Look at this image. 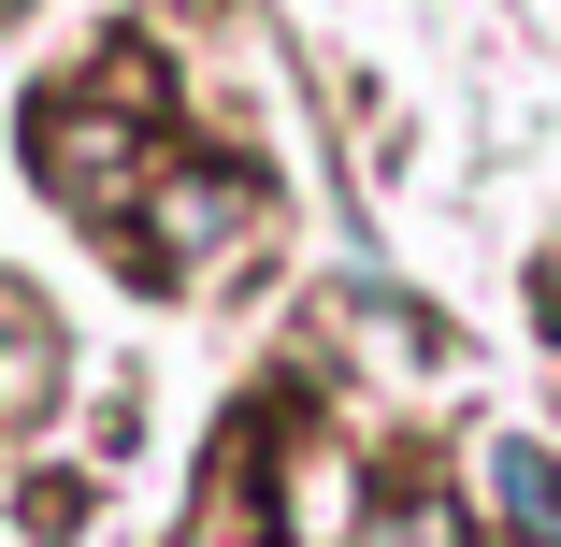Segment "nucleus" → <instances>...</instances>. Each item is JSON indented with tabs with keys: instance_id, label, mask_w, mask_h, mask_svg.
<instances>
[{
	"instance_id": "obj_1",
	"label": "nucleus",
	"mask_w": 561,
	"mask_h": 547,
	"mask_svg": "<svg viewBox=\"0 0 561 547\" xmlns=\"http://www.w3.org/2000/svg\"><path fill=\"white\" fill-rule=\"evenodd\" d=\"M490 504H504L518 547H561V461L533 447V432H504V447H490Z\"/></svg>"
},
{
	"instance_id": "obj_2",
	"label": "nucleus",
	"mask_w": 561,
	"mask_h": 547,
	"mask_svg": "<svg viewBox=\"0 0 561 547\" xmlns=\"http://www.w3.org/2000/svg\"><path fill=\"white\" fill-rule=\"evenodd\" d=\"M360 547H476V533H461V504H446V490H389Z\"/></svg>"
},
{
	"instance_id": "obj_3",
	"label": "nucleus",
	"mask_w": 561,
	"mask_h": 547,
	"mask_svg": "<svg viewBox=\"0 0 561 547\" xmlns=\"http://www.w3.org/2000/svg\"><path fill=\"white\" fill-rule=\"evenodd\" d=\"M231 216H245V187H231V173H187V187L159 202V231H187V246H216V231H231Z\"/></svg>"
}]
</instances>
